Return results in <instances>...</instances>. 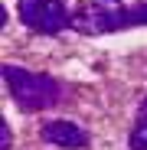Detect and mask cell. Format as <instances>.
Here are the masks:
<instances>
[{
	"instance_id": "1",
	"label": "cell",
	"mask_w": 147,
	"mask_h": 150,
	"mask_svg": "<svg viewBox=\"0 0 147 150\" xmlns=\"http://www.w3.org/2000/svg\"><path fill=\"white\" fill-rule=\"evenodd\" d=\"M72 26L88 36H102V33H114L124 26H147V4L137 7H114V4H85L75 16Z\"/></svg>"
},
{
	"instance_id": "2",
	"label": "cell",
	"mask_w": 147,
	"mask_h": 150,
	"mask_svg": "<svg viewBox=\"0 0 147 150\" xmlns=\"http://www.w3.org/2000/svg\"><path fill=\"white\" fill-rule=\"evenodd\" d=\"M4 82L13 95V101L23 111H43L49 105H56L59 95H62L56 79L30 72V69H20V65H4Z\"/></svg>"
},
{
	"instance_id": "3",
	"label": "cell",
	"mask_w": 147,
	"mask_h": 150,
	"mask_svg": "<svg viewBox=\"0 0 147 150\" xmlns=\"http://www.w3.org/2000/svg\"><path fill=\"white\" fill-rule=\"evenodd\" d=\"M20 20L36 33H59L72 26V16L62 0H20Z\"/></svg>"
},
{
	"instance_id": "4",
	"label": "cell",
	"mask_w": 147,
	"mask_h": 150,
	"mask_svg": "<svg viewBox=\"0 0 147 150\" xmlns=\"http://www.w3.org/2000/svg\"><path fill=\"white\" fill-rule=\"evenodd\" d=\"M43 140L53 144V147H62V150H79V147H88V134L72 121H49L43 127Z\"/></svg>"
},
{
	"instance_id": "5",
	"label": "cell",
	"mask_w": 147,
	"mask_h": 150,
	"mask_svg": "<svg viewBox=\"0 0 147 150\" xmlns=\"http://www.w3.org/2000/svg\"><path fill=\"white\" fill-rule=\"evenodd\" d=\"M131 147L134 150H147V101L137 111V124H134V131H131Z\"/></svg>"
},
{
	"instance_id": "6",
	"label": "cell",
	"mask_w": 147,
	"mask_h": 150,
	"mask_svg": "<svg viewBox=\"0 0 147 150\" xmlns=\"http://www.w3.org/2000/svg\"><path fill=\"white\" fill-rule=\"evenodd\" d=\"M0 147H10V127H7V124H0Z\"/></svg>"
},
{
	"instance_id": "7",
	"label": "cell",
	"mask_w": 147,
	"mask_h": 150,
	"mask_svg": "<svg viewBox=\"0 0 147 150\" xmlns=\"http://www.w3.org/2000/svg\"><path fill=\"white\" fill-rule=\"evenodd\" d=\"M108 4H118V0H108Z\"/></svg>"
}]
</instances>
